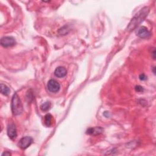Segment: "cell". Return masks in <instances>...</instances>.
Wrapping results in <instances>:
<instances>
[{
	"label": "cell",
	"instance_id": "cell-1",
	"mask_svg": "<svg viewBox=\"0 0 156 156\" xmlns=\"http://www.w3.org/2000/svg\"><path fill=\"white\" fill-rule=\"evenodd\" d=\"M149 8L148 7H144L142 8L139 12L137 14H136V15L132 18L127 27V30L130 32L136 29L140 25V23L144 21V20L147 17V16L149 14Z\"/></svg>",
	"mask_w": 156,
	"mask_h": 156
},
{
	"label": "cell",
	"instance_id": "cell-2",
	"mask_svg": "<svg viewBox=\"0 0 156 156\" xmlns=\"http://www.w3.org/2000/svg\"><path fill=\"white\" fill-rule=\"evenodd\" d=\"M11 108L14 115H19L21 114L23 111V104L21 103L19 96L16 93L13 95L12 103H11Z\"/></svg>",
	"mask_w": 156,
	"mask_h": 156
},
{
	"label": "cell",
	"instance_id": "cell-3",
	"mask_svg": "<svg viewBox=\"0 0 156 156\" xmlns=\"http://www.w3.org/2000/svg\"><path fill=\"white\" fill-rule=\"evenodd\" d=\"M61 85L58 82L55 80L51 79L48 81L47 84V88L48 90L52 93H56L60 90Z\"/></svg>",
	"mask_w": 156,
	"mask_h": 156
},
{
	"label": "cell",
	"instance_id": "cell-4",
	"mask_svg": "<svg viewBox=\"0 0 156 156\" xmlns=\"http://www.w3.org/2000/svg\"><path fill=\"white\" fill-rule=\"evenodd\" d=\"M32 141H33V139L31 137H28V136L24 137L21 139V140L19 141L18 146L20 147V148L25 149L31 145Z\"/></svg>",
	"mask_w": 156,
	"mask_h": 156
},
{
	"label": "cell",
	"instance_id": "cell-5",
	"mask_svg": "<svg viewBox=\"0 0 156 156\" xmlns=\"http://www.w3.org/2000/svg\"><path fill=\"white\" fill-rule=\"evenodd\" d=\"M15 43V39L12 37H4L1 39V44L5 48L13 47Z\"/></svg>",
	"mask_w": 156,
	"mask_h": 156
},
{
	"label": "cell",
	"instance_id": "cell-6",
	"mask_svg": "<svg viewBox=\"0 0 156 156\" xmlns=\"http://www.w3.org/2000/svg\"><path fill=\"white\" fill-rule=\"evenodd\" d=\"M7 135L9 138L12 140L15 139L17 136V132L15 125L13 122H10L7 127Z\"/></svg>",
	"mask_w": 156,
	"mask_h": 156
},
{
	"label": "cell",
	"instance_id": "cell-7",
	"mask_svg": "<svg viewBox=\"0 0 156 156\" xmlns=\"http://www.w3.org/2000/svg\"><path fill=\"white\" fill-rule=\"evenodd\" d=\"M137 35L140 38L144 39V38H147L149 36H150L151 33L146 27L141 26L137 30Z\"/></svg>",
	"mask_w": 156,
	"mask_h": 156
},
{
	"label": "cell",
	"instance_id": "cell-8",
	"mask_svg": "<svg viewBox=\"0 0 156 156\" xmlns=\"http://www.w3.org/2000/svg\"><path fill=\"white\" fill-rule=\"evenodd\" d=\"M103 131V129L100 127H96V128H88L87 130V133L89 135H99L100 133H101Z\"/></svg>",
	"mask_w": 156,
	"mask_h": 156
},
{
	"label": "cell",
	"instance_id": "cell-9",
	"mask_svg": "<svg viewBox=\"0 0 156 156\" xmlns=\"http://www.w3.org/2000/svg\"><path fill=\"white\" fill-rule=\"evenodd\" d=\"M67 71L63 66H59L55 70L54 74L58 77H63L66 75Z\"/></svg>",
	"mask_w": 156,
	"mask_h": 156
},
{
	"label": "cell",
	"instance_id": "cell-10",
	"mask_svg": "<svg viewBox=\"0 0 156 156\" xmlns=\"http://www.w3.org/2000/svg\"><path fill=\"white\" fill-rule=\"evenodd\" d=\"M0 89H1V93L5 95V96H7L9 95V93H10V89L9 88L6 86V85L3 84H1V87H0Z\"/></svg>",
	"mask_w": 156,
	"mask_h": 156
},
{
	"label": "cell",
	"instance_id": "cell-11",
	"mask_svg": "<svg viewBox=\"0 0 156 156\" xmlns=\"http://www.w3.org/2000/svg\"><path fill=\"white\" fill-rule=\"evenodd\" d=\"M52 117L51 114H47L44 117V122H45V125L50 127L51 126L52 124Z\"/></svg>",
	"mask_w": 156,
	"mask_h": 156
},
{
	"label": "cell",
	"instance_id": "cell-12",
	"mask_svg": "<svg viewBox=\"0 0 156 156\" xmlns=\"http://www.w3.org/2000/svg\"><path fill=\"white\" fill-rule=\"evenodd\" d=\"M51 104L50 102H46V103H43L41 105L40 109L42 111H43V112H47V111L50 110V109L51 108Z\"/></svg>",
	"mask_w": 156,
	"mask_h": 156
},
{
	"label": "cell",
	"instance_id": "cell-13",
	"mask_svg": "<svg viewBox=\"0 0 156 156\" xmlns=\"http://www.w3.org/2000/svg\"><path fill=\"white\" fill-rule=\"evenodd\" d=\"M136 90L138 92H142L143 91V88L141 86L137 85L136 87Z\"/></svg>",
	"mask_w": 156,
	"mask_h": 156
},
{
	"label": "cell",
	"instance_id": "cell-14",
	"mask_svg": "<svg viewBox=\"0 0 156 156\" xmlns=\"http://www.w3.org/2000/svg\"><path fill=\"white\" fill-rule=\"evenodd\" d=\"M140 79L141 80V81H145L147 80V77L146 76L145 74H141L140 75Z\"/></svg>",
	"mask_w": 156,
	"mask_h": 156
},
{
	"label": "cell",
	"instance_id": "cell-15",
	"mask_svg": "<svg viewBox=\"0 0 156 156\" xmlns=\"http://www.w3.org/2000/svg\"><path fill=\"white\" fill-rule=\"evenodd\" d=\"M11 155L10 152H8V151H6V152H4L2 154V156H4V155H5V156H9V155Z\"/></svg>",
	"mask_w": 156,
	"mask_h": 156
},
{
	"label": "cell",
	"instance_id": "cell-16",
	"mask_svg": "<svg viewBox=\"0 0 156 156\" xmlns=\"http://www.w3.org/2000/svg\"><path fill=\"white\" fill-rule=\"evenodd\" d=\"M155 67H154V70H155ZM154 74H155V71H154Z\"/></svg>",
	"mask_w": 156,
	"mask_h": 156
}]
</instances>
